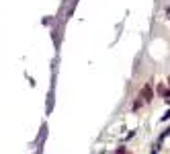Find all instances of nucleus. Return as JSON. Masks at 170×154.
<instances>
[{
    "label": "nucleus",
    "instance_id": "1",
    "mask_svg": "<svg viewBox=\"0 0 170 154\" xmlns=\"http://www.w3.org/2000/svg\"><path fill=\"white\" fill-rule=\"evenodd\" d=\"M141 97H144L146 101H150V99H152V86H150V84L144 86V90H141Z\"/></svg>",
    "mask_w": 170,
    "mask_h": 154
},
{
    "label": "nucleus",
    "instance_id": "2",
    "mask_svg": "<svg viewBox=\"0 0 170 154\" xmlns=\"http://www.w3.org/2000/svg\"><path fill=\"white\" fill-rule=\"evenodd\" d=\"M158 93H160V94H164V97H168V94H170V90H168V89H164V86H158Z\"/></svg>",
    "mask_w": 170,
    "mask_h": 154
},
{
    "label": "nucleus",
    "instance_id": "3",
    "mask_svg": "<svg viewBox=\"0 0 170 154\" xmlns=\"http://www.w3.org/2000/svg\"><path fill=\"white\" fill-rule=\"evenodd\" d=\"M162 119H164V121H168V119H170V111H166V113H164V117H162Z\"/></svg>",
    "mask_w": 170,
    "mask_h": 154
},
{
    "label": "nucleus",
    "instance_id": "4",
    "mask_svg": "<svg viewBox=\"0 0 170 154\" xmlns=\"http://www.w3.org/2000/svg\"><path fill=\"white\" fill-rule=\"evenodd\" d=\"M166 101H168V105H170V97H168V99H166Z\"/></svg>",
    "mask_w": 170,
    "mask_h": 154
}]
</instances>
